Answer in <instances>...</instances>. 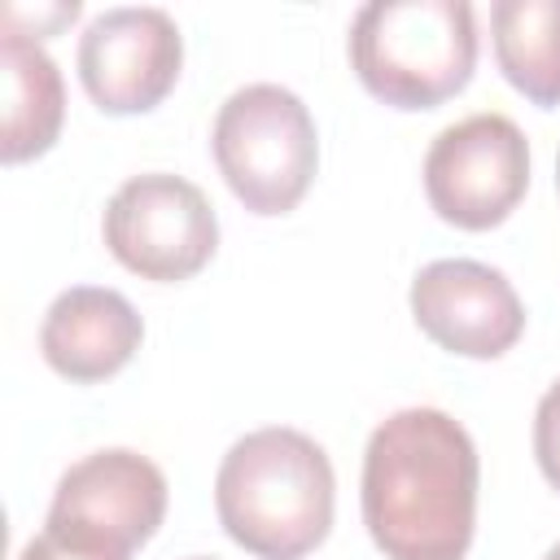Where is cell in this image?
Returning a JSON list of instances; mask_svg holds the SVG:
<instances>
[{"mask_svg": "<svg viewBox=\"0 0 560 560\" xmlns=\"http://www.w3.org/2000/svg\"><path fill=\"white\" fill-rule=\"evenodd\" d=\"M529 188V140L508 114H468L442 127L424 153V197L438 219L499 228Z\"/></svg>", "mask_w": 560, "mask_h": 560, "instance_id": "cell-6", "label": "cell"}, {"mask_svg": "<svg viewBox=\"0 0 560 560\" xmlns=\"http://www.w3.org/2000/svg\"><path fill=\"white\" fill-rule=\"evenodd\" d=\"M0 83H4V131L0 158L9 166L52 149L66 118V83L39 39L9 31L0 35Z\"/></svg>", "mask_w": 560, "mask_h": 560, "instance_id": "cell-11", "label": "cell"}, {"mask_svg": "<svg viewBox=\"0 0 560 560\" xmlns=\"http://www.w3.org/2000/svg\"><path fill=\"white\" fill-rule=\"evenodd\" d=\"M359 83L394 109H433L464 92L477 66L468 0H372L350 22Z\"/></svg>", "mask_w": 560, "mask_h": 560, "instance_id": "cell-3", "label": "cell"}, {"mask_svg": "<svg viewBox=\"0 0 560 560\" xmlns=\"http://www.w3.org/2000/svg\"><path fill=\"white\" fill-rule=\"evenodd\" d=\"M162 516H166L162 468L140 451L109 446L83 455L61 472L44 525L136 551L158 534Z\"/></svg>", "mask_w": 560, "mask_h": 560, "instance_id": "cell-8", "label": "cell"}, {"mask_svg": "<svg viewBox=\"0 0 560 560\" xmlns=\"http://www.w3.org/2000/svg\"><path fill=\"white\" fill-rule=\"evenodd\" d=\"M407 302L420 332L464 359H499L525 332V306L512 280L477 258H438L420 267Z\"/></svg>", "mask_w": 560, "mask_h": 560, "instance_id": "cell-9", "label": "cell"}, {"mask_svg": "<svg viewBox=\"0 0 560 560\" xmlns=\"http://www.w3.org/2000/svg\"><path fill=\"white\" fill-rule=\"evenodd\" d=\"M210 144L232 197L254 214H289L319 166L315 118L280 83L236 88L219 105Z\"/></svg>", "mask_w": 560, "mask_h": 560, "instance_id": "cell-4", "label": "cell"}, {"mask_svg": "<svg viewBox=\"0 0 560 560\" xmlns=\"http://www.w3.org/2000/svg\"><path fill=\"white\" fill-rule=\"evenodd\" d=\"M188 560H210V556H188Z\"/></svg>", "mask_w": 560, "mask_h": 560, "instance_id": "cell-17", "label": "cell"}, {"mask_svg": "<svg viewBox=\"0 0 560 560\" xmlns=\"http://www.w3.org/2000/svg\"><path fill=\"white\" fill-rule=\"evenodd\" d=\"M542 560H560V542H556V547H551V551H547Z\"/></svg>", "mask_w": 560, "mask_h": 560, "instance_id": "cell-15", "label": "cell"}, {"mask_svg": "<svg viewBox=\"0 0 560 560\" xmlns=\"http://www.w3.org/2000/svg\"><path fill=\"white\" fill-rule=\"evenodd\" d=\"M494 61L534 105H560V0H494Z\"/></svg>", "mask_w": 560, "mask_h": 560, "instance_id": "cell-12", "label": "cell"}, {"mask_svg": "<svg viewBox=\"0 0 560 560\" xmlns=\"http://www.w3.org/2000/svg\"><path fill=\"white\" fill-rule=\"evenodd\" d=\"M184 66V39L166 9L122 4L96 13L79 35V79L96 109L127 118L166 101Z\"/></svg>", "mask_w": 560, "mask_h": 560, "instance_id": "cell-7", "label": "cell"}, {"mask_svg": "<svg viewBox=\"0 0 560 560\" xmlns=\"http://www.w3.org/2000/svg\"><path fill=\"white\" fill-rule=\"evenodd\" d=\"M556 188H560V158H556Z\"/></svg>", "mask_w": 560, "mask_h": 560, "instance_id": "cell-16", "label": "cell"}, {"mask_svg": "<svg viewBox=\"0 0 560 560\" xmlns=\"http://www.w3.org/2000/svg\"><path fill=\"white\" fill-rule=\"evenodd\" d=\"M140 341H144V324L136 306L118 289H101V284H74L57 293L39 324L44 363L74 385H96L122 372L140 350Z\"/></svg>", "mask_w": 560, "mask_h": 560, "instance_id": "cell-10", "label": "cell"}, {"mask_svg": "<svg viewBox=\"0 0 560 560\" xmlns=\"http://www.w3.org/2000/svg\"><path fill=\"white\" fill-rule=\"evenodd\" d=\"M109 254L140 280H192L219 249V219L206 192L166 171L131 175L101 219Z\"/></svg>", "mask_w": 560, "mask_h": 560, "instance_id": "cell-5", "label": "cell"}, {"mask_svg": "<svg viewBox=\"0 0 560 560\" xmlns=\"http://www.w3.org/2000/svg\"><path fill=\"white\" fill-rule=\"evenodd\" d=\"M534 459H538L542 477L560 490V381H551L547 394L538 398V411H534Z\"/></svg>", "mask_w": 560, "mask_h": 560, "instance_id": "cell-14", "label": "cell"}, {"mask_svg": "<svg viewBox=\"0 0 560 560\" xmlns=\"http://www.w3.org/2000/svg\"><path fill=\"white\" fill-rule=\"evenodd\" d=\"M481 459L438 407L385 416L363 451V525L385 560H464L477 529Z\"/></svg>", "mask_w": 560, "mask_h": 560, "instance_id": "cell-1", "label": "cell"}, {"mask_svg": "<svg viewBox=\"0 0 560 560\" xmlns=\"http://www.w3.org/2000/svg\"><path fill=\"white\" fill-rule=\"evenodd\" d=\"M337 477L328 451L302 429L267 424L236 438L214 472V512L258 560H302L332 529Z\"/></svg>", "mask_w": 560, "mask_h": 560, "instance_id": "cell-2", "label": "cell"}, {"mask_svg": "<svg viewBox=\"0 0 560 560\" xmlns=\"http://www.w3.org/2000/svg\"><path fill=\"white\" fill-rule=\"evenodd\" d=\"M18 560H131V551L122 547H109V542H96V538H83V534H66V529H39Z\"/></svg>", "mask_w": 560, "mask_h": 560, "instance_id": "cell-13", "label": "cell"}]
</instances>
